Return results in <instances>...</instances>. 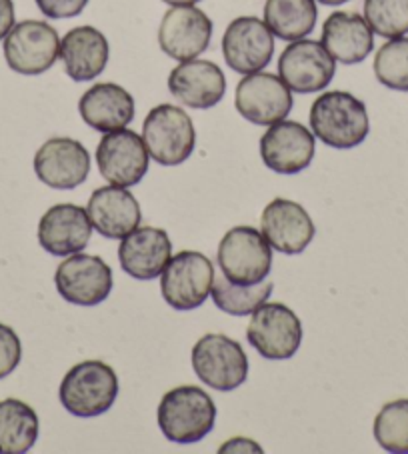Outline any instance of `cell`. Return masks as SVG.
Listing matches in <instances>:
<instances>
[{
    "mask_svg": "<svg viewBox=\"0 0 408 454\" xmlns=\"http://www.w3.org/2000/svg\"><path fill=\"white\" fill-rule=\"evenodd\" d=\"M309 121L312 135L339 151L363 145L371 132L366 105L344 90L323 92L317 97Z\"/></svg>",
    "mask_w": 408,
    "mask_h": 454,
    "instance_id": "1",
    "label": "cell"
},
{
    "mask_svg": "<svg viewBox=\"0 0 408 454\" xmlns=\"http://www.w3.org/2000/svg\"><path fill=\"white\" fill-rule=\"evenodd\" d=\"M156 419L170 442L194 444L215 428L216 404L200 387H177L162 396Z\"/></svg>",
    "mask_w": 408,
    "mask_h": 454,
    "instance_id": "2",
    "label": "cell"
},
{
    "mask_svg": "<svg viewBox=\"0 0 408 454\" xmlns=\"http://www.w3.org/2000/svg\"><path fill=\"white\" fill-rule=\"evenodd\" d=\"M119 396V379L113 366L100 360L75 364L60 382L59 398L67 412L81 419L100 417L113 409Z\"/></svg>",
    "mask_w": 408,
    "mask_h": 454,
    "instance_id": "3",
    "label": "cell"
},
{
    "mask_svg": "<svg viewBox=\"0 0 408 454\" xmlns=\"http://www.w3.org/2000/svg\"><path fill=\"white\" fill-rule=\"evenodd\" d=\"M143 140L151 159L162 167H178L188 160L196 145L192 119L175 105H159L146 114Z\"/></svg>",
    "mask_w": 408,
    "mask_h": 454,
    "instance_id": "4",
    "label": "cell"
},
{
    "mask_svg": "<svg viewBox=\"0 0 408 454\" xmlns=\"http://www.w3.org/2000/svg\"><path fill=\"white\" fill-rule=\"evenodd\" d=\"M218 266L231 283H263L272 266V247L255 226H234L218 245Z\"/></svg>",
    "mask_w": 408,
    "mask_h": 454,
    "instance_id": "5",
    "label": "cell"
},
{
    "mask_svg": "<svg viewBox=\"0 0 408 454\" xmlns=\"http://www.w3.org/2000/svg\"><path fill=\"white\" fill-rule=\"evenodd\" d=\"M192 369L204 385L231 393L245 385L248 356L240 344L226 334H204L192 348Z\"/></svg>",
    "mask_w": 408,
    "mask_h": 454,
    "instance_id": "6",
    "label": "cell"
},
{
    "mask_svg": "<svg viewBox=\"0 0 408 454\" xmlns=\"http://www.w3.org/2000/svg\"><path fill=\"white\" fill-rule=\"evenodd\" d=\"M215 283V266L196 250H183L162 270L161 293L175 310H194L208 299Z\"/></svg>",
    "mask_w": 408,
    "mask_h": 454,
    "instance_id": "7",
    "label": "cell"
},
{
    "mask_svg": "<svg viewBox=\"0 0 408 454\" xmlns=\"http://www.w3.org/2000/svg\"><path fill=\"white\" fill-rule=\"evenodd\" d=\"M4 60L11 70L22 76H38L51 70L59 60L60 38L49 22L22 20L6 35Z\"/></svg>",
    "mask_w": 408,
    "mask_h": 454,
    "instance_id": "8",
    "label": "cell"
},
{
    "mask_svg": "<svg viewBox=\"0 0 408 454\" xmlns=\"http://www.w3.org/2000/svg\"><path fill=\"white\" fill-rule=\"evenodd\" d=\"M247 339L264 358H293L302 342L301 318L285 304L264 302L250 317Z\"/></svg>",
    "mask_w": 408,
    "mask_h": 454,
    "instance_id": "9",
    "label": "cell"
},
{
    "mask_svg": "<svg viewBox=\"0 0 408 454\" xmlns=\"http://www.w3.org/2000/svg\"><path fill=\"white\" fill-rule=\"evenodd\" d=\"M234 108L237 113L256 127L285 121L293 111V90L280 76L272 73L247 74L234 90Z\"/></svg>",
    "mask_w": 408,
    "mask_h": 454,
    "instance_id": "10",
    "label": "cell"
},
{
    "mask_svg": "<svg viewBox=\"0 0 408 454\" xmlns=\"http://www.w3.org/2000/svg\"><path fill=\"white\" fill-rule=\"evenodd\" d=\"M336 74V60L323 43L293 41L279 59V76L298 95H312L325 90Z\"/></svg>",
    "mask_w": 408,
    "mask_h": 454,
    "instance_id": "11",
    "label": "cell"
},
{
    "mask_svg": "<svg viewBox=\"0 0 408 454\" xmlns=\"http://www.w3.org/2000/svg\"><path fill=\"white\" fill-rule=\"evenodd\" d=\"M59 294L78 307H97L113 293V269L100 256L73 254L54 275Z\"/></svg>",
    "mask_w": 408,
    "mask_h": 454,
    "instance_id": "12",
    "label": "cell"
},
{
    "mask_svg": "<svg viewBox=\"0 0 408 454\" xmlns=\"http://www.w3.org/2000/svg\"><path fill=\"white\" fill-rule=\"evenodd\" d=\"M317 153L315 135L301 122L279 121L261 137V159L277 175H298Z\"/></svg>",
    "mask_w": 408,
    "mask_h": 454,
    "instance_id": "13",
    "label": "cell"
},
{
    "mask_svg": "<svg viewBox=\"0 0 408 454\" xmlns=\"http://www.w3.org/2000/svg\"><path fill=\"white\" fill-rule=\"evenodd\" d=\"M148 160L151 154L145 140L129 129L106 132L97 148V164L102 178L124 189H130L145 178Z\"/></svg>",
    "mask_w": 408,
    "mask_h": 454,
    "instance_id": "14",
    "label": "cell"
},
{
    "mask_svg": "<svg viewBox=\"0 0 408 454\" xmlns=\"http://www.w3.org/2000/svg\"><path fill=\"white\" fill-rule=\"evenodd\" d=\"M213 20L194 4L170 6L159 27V44L167 57L178 62L192 60L208 49Z\"/></svg>",
    "mask_w": 408,
    "mask_h": 454,
    "instance_id": "15",
    "label": "cell"
},
{
    "mask_svg": "<svg viewBox=\"0 0 408 454\" xmlns=\"http://www.w3.org/2000/svg\"><path fill=\"white\" fill-rule=\"evenodd\" d=\"M274 54V35L256 17L234 19L224 30L223 57L234 73L253 74L269 67Z\"/></svg>",
    "mask_w": 408,
    "mask_h": 454,
    "instance_id": "16",
    "label": "cell"
},
{
    "mask_svg": "<svg viewBox=\"0 0 408 454\" xmlns=\"http://www.w3.org/2000/svg\"><path fill=\"white\" fill-rule=\"evenodd\" d=\"M35 172L49 189L73 191L89 178L90 154L75 138H51L35 154Z\"/></svg>",
    "mask_w": 408,
    "mask_h": 454,
    "instance_id": "17",
    "label": "cell"
},
{
    "mask_svg": "<svg viewBox=\"0 0 408 454\" xmlns=\"http://www.w3.org/2000/svg\"><path fill=\"white\" fill-rule=\"evenodd\" d=\"M169 90L177 100L196 111H208L224 98L226 76L210 60H184L170 70Z\"/></svg>",
    "mask_w": 408,
    "mask_h": 454,
    "instance_id": "18",
    "label": "cell"
},
{
    "mask_svg": "<svg viewBox=\"0 0 408 454\" xmlns=\"http://www.w3.org/2000/svg\"><path fill=\"white\" fill-rule=\"evenodd\" d=\"M263 234L269 245L282 254H301L317 234L309 213L294 200L274 199L266 205L261 218Z\"/></svg>",
    "mask_w": 408,
    "mask_h": 454,
    "instance_id": "19",
    "label": "cell"
},
{
    "mask_svg": "<svg viewBox=\"0 0 408 454\" xmlns=\"http://www.w3.org/2000/svg\"><path fill=\"white\" fill-rule=\"evenodd\" d=\"M92 237V223L86 208L68 205L51 207L38 223V242L52 256L82 253Z\"/></svg>",
    "mask_w": 408,
    "mask_h": 454,
    "instance_id": "20",
    "label": "cell"
},
{
    "mask_svg": "<svg viewBox=\"0 0 408 454\" xmlns=\"http://www.w3.org/2000/svg\"><path fill=\"white\" fill-rule=\"evenodd\" d=\"M86 213L92 223V229L100 237L122 240L127 234L138 229L143 221V210L138 200L124 186H102L92 192L86 205Z\"/></svg>",
    "mask_w": 408,
    "mask_h": 454,
    "instance_id": "21",
    "label": "cell"
},
{
    "mask_svg": "<svg viewBox=\"0 0 408 454\" xmlns=\"http://www.w3.org/2000/svg\"><path fill=\"white\" fill-rule=\"evenodd\" d=\"M172 258V242L167 231L140 226L122 239L119 261L122 270L137 280H154Z\"/></svg>",
    "mask_w": 408,
    "mask_h": 454,
    "instance_id": "22",
    "label": "cell"
},
{
    "mask_svg": "<svg viewBox=\"0 0 408 454\" xmlns=\"http://www.w3.org/2000/svg\"><path fill=\"white\" fill-rule=\"evenodd\" d=\"M78 113L90 129L114 132L127 129L135 119V98L121 84L98 82L92 84L78 100Z\"/></svg>",
    "mask_w": 408,
    "mask_h": 454,
    "instance_id": "23",
    "label": "cell"
},
{
    "mask_svg": "<svg viewBox=\"0 0 408 454\" xmlns=\"http://www.w3.org/2000/svg\"><path fill=\"white\" fill-rule=\"evenodd\" d=\"M59 57L65 73L76 82H89L105 73L111 59L106 36L94 27H76L62 36Z\"/></svg>",
    "mask_w": 408,
    "mask_h": 454,
    "instance_id": "24",
    "label": "cell"
},
{
    "mask_svg": "<svg viewBox=\"0 0 408 454\" xmlns=\"http://www.w3.org/2000/svg\"><path fill=\"white\" fill-rule=\"evenodd\" d=\"M320 43L341 65H358L373 52L374 33L360 14L336 11L325 20Z\"/></svg>",
    "mask_w": 408,
    "mask_h": 454,
    "instance_id": "25",
    "label": "cell"
},
{
    "mask_svg": "<svg viewBox=\"0 0 408 454\" xmlns=\"http://www.w3.org/2000/svg\"><path fill=\"white\" fill-rule=\"evenodd\" d=\"M264 22L274 36L282 41H301L317 27V0H266Z\"/></svg>",
    "mask_w": 408,
    "mask_h": 454,
    "instance_id": "26",
    "label": "cell"
},
{
    "mask_svg": "<svg viewBox=\"0 0 408 454\" xmlns=\"http://www.w3.org/2000/svg\"><path fill=\"white\" fill-rule=\"evenodd\" d=\"M38 438V417L19 398L0 401V454H25Z\"/></svg>",
    "mask_w": 408,
    "mask_h": 454,
    "instance_id": "27",
    "label": "cell"
},
{
    "mask_svg": "<svg viewBox=\"0 0 408 454\" xmlns=\"http://www.w3.org/2000/svg\"><path fill=\"white\" fill-rule=\"evenodd\" d=\"M272 291H274V285L266 283V280L256 285H237V283H231V280L223 275V277H215L213 291H210V294H213L216 309H221L223 312H226V315L248 317L271 299Z\"/></svg>",
    "mask_w": 408,
    "mask_h": 454,
    "instance_id": "28",
    "label": "cell"
},
{
    "mask_svg": "<svg viewBox=\"0 0 408 454\" xmlns=\"http://www.w3.org/2000/svg\"><path fill=\"white\" fill-rule=\"evenodd\" d=\"M373 433L382 450L408 454V398L384 404L376 414Z\"/></svg>",
    "mask_w": 408,
    "mask_h": 454,
    "instance_id": "29",
    "label": "cell"
},
{
    "mask_svg": "<svg viewBox=\"0 0 408 454\" xmlns=\"http://www.w3.org/2000/svg\"><path fill=\"white\" fill-rule=\"evenodd\" d=\"M374 76L390 90L408 92V36L390 38L376 51Z\"/></svg>",
    "mask_w": 408,
    "mask_h": 454,
    "instance_id": "30",
    "label": "cell"
},
{
    "mask_svg": "<svg viewBox=\"0 0 408 454\" xmlns=\"http://www.w3.org/2000/svg\"><path fill=\"white\" fill-rule=\"evenodd\" d=\"M365 20L374 35L398 38L408 33V0H365Z\"/></svg>",
    "mask_w": 408,
    "mask_h": 454,
    "instance_id": "31",
    "label": "cell"
},
{
    "mask_svg": "<svg viewBox=\"0 0 408 454\" xmlns=\"http://www.w3.org/2000/svg\"><path fill=\"white\" fill-rule=\"evenodd\" d=\"M22 344L11 326L0 323V380L9 377L20 364Z\"/></svg>",
    "mask_w": 408,
    "mask_h": 454,
    "instance_id": "32",
    "label": "cell"
},
{
    "mask_svg": "<svg viewBox=\"0 0 408 454\" xmlns=\"http://www.w3.org/2000/svg\"><path fill=\"white\" fill-rule=\"evenodd\" d=\"M38 11L46 19H73L78 17L89 4V0H35Z\"/></svg>",
    "mask_w": 408,
    "mask_h": 454,
    "instance_id": "33",
    "label": "cell"
},
{
    "mask_svg": "<svg viewBox=\"0 0 408 454\" xmlns=\"http://www.w3.org/2000/svg\"><path fill=\"white\" fill-rule=\"evenodd\" d=\"M218 452H263L261 446H258V442L250 441V438H245V436H237V438H231V441H226L221 449H218Z\"/></svg>",
    "mask_w": 408,
    "mask_h": 454,
    "instance_id": "34",
    "label": "cell"
},
{
    "mask_svg": "<svg viewBox=\"0 0 408 454\" xmlns=\"http://www.w3.org/2000/svg\"><path fill=\"white\" fill-rule=\"evenodd\" d=\"M14 22V3L12 0H0V41H4Z\"/></svg>",
    "mask_w": 408,
    "mask_h": 454,
    "instance_id": "35",
    "label": "cell"
},
{
    "mask_svg": "<svg viewBox=\"0 0 408 454\" xmlns=\"http://www.w3.org/2000/svg\"><path fill=\"white\" fill-rule=\"evenodd\" d=\"M162 3H167L170 6H184V4H196L200 3V0H162Z\"/></svg>",
    "mask_w": 408,
    "mask_h": 454,
    "instance_id": "36",
    "label": "cell"
},
{
    "mask_svg": "<svg viewBox=\"0 0 408 454\" xmlns=\"http://www.w3.org/2000/svg\"><path fill=\"white\" fill-rule=\"evenodd\" d=\"M320 4H326V6H341L344 3H349V0H317Z\"/></svg>",
    "mask_w": 408,
    "mask_h": 454,
    "instance_id": "37",
    "label": "cell"
}]
</instances>
